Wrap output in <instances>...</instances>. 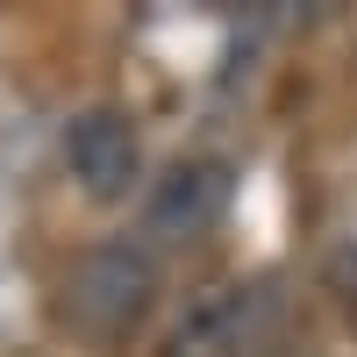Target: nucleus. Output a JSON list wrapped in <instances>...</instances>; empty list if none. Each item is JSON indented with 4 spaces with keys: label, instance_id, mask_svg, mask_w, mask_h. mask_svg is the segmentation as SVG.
<instances>
[{
    "label": "nucleus",
    "instance_id": "nucleus-1",
    "mask_svg": "<svg viewBox=\"0 0 357 357\" xmlns=\"http://www.w3.org/2000/svg\"><path fill=\"white\" fill-rule=\"evenodd\" d=\"M158 307V264L136 243H100L72 264L65 279V321L93 343H129L143 329V314Z\"/></svg>",
    "mask_w": 357,
    "mask_h": 357
},
{
    "label": "nucleus",
    "instance_id": "nucleus-2",
    "mask_svg": "<svg viewBox=\"0 0 357 357\" xmlns=\"http://www.w3.org/2000/svg\"><path fill=\"white\" fill-rule=\"evenodd\" d=\"M222 207H229V165L222 158H186L143 193V236L193 243V236H207L222 222Z\"/></svg>",
    "mask_w": 357,
    "mask_h": 357
},
{
    "label": "nucleus",
    "instance_id": "nucleus-3",
    "mask_svg": "<svg viewBox=\"0 0 357 357\" xmlns=\"http://www.w3.org/2000/svg\"><path fill=\"white\" fill-rule=\"evenodd\" d=\"M65 165L72 178L93 200H122L136 186V172H143V151H136V129H129V114H114V107H86L65 122Z\"/></svg>",
    "mask_w": 357,
    "mask_h": 357
},
{
    "label": "nucleus",
    "instance_id": "nucleus-4",
    "mask_svg": "<svg viewBox=\"0 0 357 357\" xmlns=\"http://www.w3.org/2000/svg\"><path fill=\"white\" fill-rule=\"evenodd\" d=\"M257 307H264L257 286H207L200 301L172 321L158 357H243L250 336H257Z\"/></svg>",
    "mask_w": 357,
    "mask_h": 357
},
{
    "label": "nucleus",
    "instance_id": "nucleus-5",
    "mask_svg": "<svg viewBox=\"0 0 357 357\" xmlns=\"http://www.w3.org/2000/svg\"><path fill=\"white\" fill-rule=\"evenodd\" d=\"M329 286L343 293V301H357V222L329 243Z\"/></svg>",
    "mask_w": 357,
    "mask_h": 357
}]
</instances>
